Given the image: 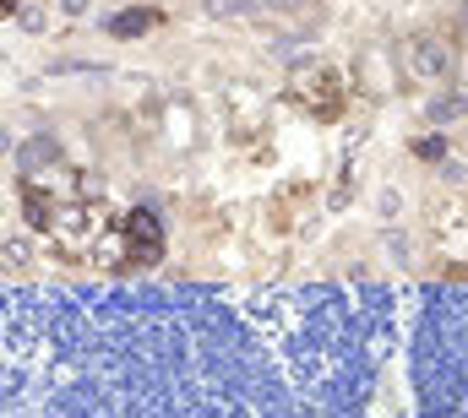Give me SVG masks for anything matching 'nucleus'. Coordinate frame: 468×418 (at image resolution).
<instances>
[{
    "mask_svg": "<svg viewBox=\"0 0 468 418\" xmlns=\"http://www.w3.org/2000/svg\"><path fill=\"white\" fill-rule=\"evenodd\" d=\"M16 27H22V33H44V27H49V11H44V5H22V11H16Z\"/></svg>",
    "mask_w": 468,
    "mask_h": 418,
    "instance_id": "6",
    "label": "nucleus"
},
{
    "mask_svg": "<svg viewBox=\"0 0 468 418\" xmlns=\"http://www.w3.org/2000/svg\"><path fill=\"white\" fill-rule=\"evenodd\" d=\"M425 120L431 125H463L468 120V93L458 88V93H436L431 104H425Z\"/></svg>",
    "mask_w": 468,
    "mask_h": 418,
    "instance_id": "2",
    "label": "nucleus"
},
{
    "mask_svg": "<svg viewBox=\"0 0 468 418\" xmlns=\"http://www.w3.org/2000/svg\"><path fill=\"white\" fill-rule=\"evenodd\" d=\"M110 27H115L120 38H131V33H147V27H153V11H125V16H115Z\"/></svg>",
    "mask_w": 468,
    "mask_h": 418,
    "instance_id": "5",
    "label": "nucleus"
},
{
    "mask_svg": "<svg viewBox=\"0 0 468 418\" xmlns=\"http://www.w3.org/2000/svg\"><path fill=\"white\" fill-rule=\"evenodd\" d=\"M458 27H463V33H468V0H463V16H458Z\"/></svg>",
    "mask_w": 468,
    "mask_h": 418,
    "instance_id": "10",
    "label": "nucleus"
},
{
    "mask_svg": "<svg viewBox=\"0 0 468 418\" xmlns=\"http://www.w3.org/2000/svg\"><path fill=\"white\" fill-rule=\"evenodd\" d=\"M60 11L66 16H88V0H60Z\"/></svg>",
    "mask_w": 468,
    "mask_h": 418,
    "instance_id": "9",
    "label": "nucleus"
},
{
    "mask_svg": "<svg viewBox=\"0 0 468 418\" xmlns=\"http://www.w3.org/2000/svg\"><path fill=\"white\" fill-rule=\"evenodd\" d=\"M403 60H409V71H414L420 82H441V77L452 71V44L436 38V33H414V38L403 44Z\"/></svg>",
    "mask_w": 468,
    "mask_h": 418,
    "instance_id": "1",
    "label": "nucleus"
},
{
    "mask_svg": "<svg viewBox=\"0 0 468 418\" xmlns=\"http://www.w3.org/2000/svg\"><path fill=\"white\" fill-rule=\"evenodd\" d=\"M376 207H381V217H392L403 202H398V191H381V202H376Z\"/></svg>",
    "mask_w": 468,
    "mask_h": 418,
    "instance_id": "8",
    "label": "nucleus"
},
{
    "mask_svg": "<svg viewBox=\"0 0 468 418\" xmlns=\"http://www.w3.org/2000/svg\"><path fill=\"white\" fill-rule=\"evenodd\" d=\"M463 93H468V77H463Z\"/></svg>",
    "mask_w": 468,
    "mask_h": 418,
    "instance_id": "11",
    "label": "nucleus"
},
{
    "mask_svg": "<svg viewBox=\"0 0 468 418\" xmlns=\"http://www.w3.org/2000/svg\"><path fill=\"white\" fill-rule=\"evenodd\" d=\"M267 11H278V16H300L305 11V0H261Z\"/></svg>",
    "mask_w": 468,
    "mask_h": 418,
    "instance_id": "7",
    "label": "nucleus"
},
{
    "mask_svg": "<svg viewBox=\"0 0 468 418\" xmlns=\"http://www.w3.org/2000/svg\"><path fill=\"white\" fill-rule=\"evenodd\" d=\"M202 11H207L213 22H239V16H256L261 0H202Z\"/></svg>",
    "mask_w": 468,
    "mask_h": 418,
    "instance_id": "4",
    "label": "nucleus"
},
{
    "mask_svg": "<svg viewBox=\"0 0 468 418\" xmlns=\"http://www.w3.org/2000/svg\"><path fill=\"white\" fill-rule=\"evenodd\" d=\"M44 158H60V141H55V136H33V141L16 152V169H22V174H33Z\"/></svg>",
    "mask_w": 468,
    "mask_h": 418,
    "instance_id": "3",
    "label": "nucleus"
}]
</instances>
